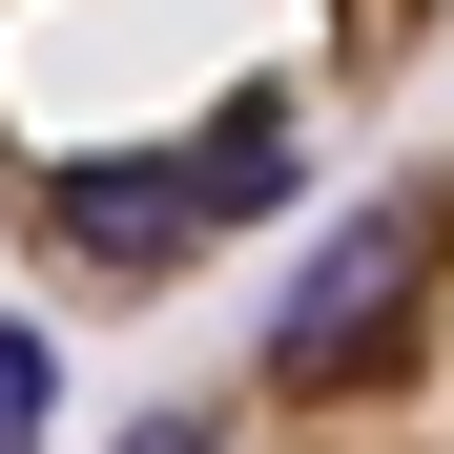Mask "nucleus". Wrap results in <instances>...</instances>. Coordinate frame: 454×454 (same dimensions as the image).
<instances>
[{
  "label": "nucleus",
  "mask_w": 454,
  "mask_h": 454,
  "mask_svg": "<svg viewBox=\"0 0 454 454\" xmlns=\"http://www.w3.org/2000/svg\"><path fill=\"white\" fill-rule=\"evenodd\" d=\"M434 62L454 0H0V269L186 310L351 186Z\"/></svg>",
  "instance_id": "f257e3e1"
},
{
  "label": "nucleus",
  "mask_w": 454,
  "mask_h": 454,
  "mask_svg": "<svg viewBox=\"0 0 454 454\" xmlns=\"http://www.w3.org/2000/svg\"><path fill=\"white\" fill-rule=\"evenodd\" d=\"M104 454H454V145L351 186L289 248V289Z\"/></svg>",
  "instance_id": "f03ea898"
}]
</instances>
